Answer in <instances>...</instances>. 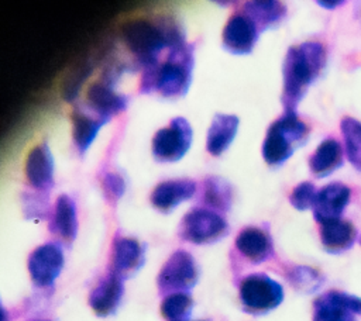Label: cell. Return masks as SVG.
Here are the masks:
<instances>
[{"instance_id":"cell-1","label":"cell","mask_w":361,"mask_h":321,"mask_svg":"<svg viewBox=\"0 0 361 321\" xmlns=\"http://www.w3.org/2000/svg\"><path fill=\"white\" fill-rule=\"evenodd\" d=\"M324 65L326 48L322 42L306 41L288 49L282 65V106L285 113H296L298 104L320 76Z\"/></svg>"},{"instance_id":"cell-2","label":"cell","mask_w":361,"mask_h":321,"mask_svg":"<svg viewBox=\"0 0 361 321\" xmlns=\"http://www.w3.org/2000/svg\"><path fill=\"white\" fill-rule=\"evenodd\" d=\"M121 39L144 69L159 63V54L165 48L186 44L180 27L171 18L128 20L121 27Z\"/></svg>"},{"instance_id":"cell-3","label":"cell","mask_w":361,"mask_h":321,"mask_svg":"<svg viewBox=\"0 0 361 321\" xmlns=\"http://www.w3.org/2000/svg\"><path fill=\"white\" fill-rule=\"evenodd\" d=\"M193 52L188 44L171 48L168 58L162 63L144 69L140 90L158 92L168 99L182 97L188 93L192 82Z\"/></svg>"},{"instance_id":"cell-4","label":"cell","mask_w":361,"mask_h":321,"mask_svg":"<svg viewBox=\"0 0 361 321\" xmlns=\"http://www.w3.org/2000/svg\"><path fill=\"white\" fill-rule=\"evenodd\" d=\"M309 137V127L296 113H285L275 120L262 144V158L269 166H281Z\"/></svg>"},{"instance_id":"cell-5","label":"cell","mask_w":361,"mask_h":321,"mask_svg":"<svg viewBox=\"0 0 361 321\" xmlns=\"http://www.w3.org/2000/svg\"><path fill=\"white\" fill-rule=\"evenodd\" d=\"M240 301L245 313L262 315L275 310L283 300L282 286L265 273H252L240 283Z\"/></svg>"},{"instance_id":"cell-6","label":"cell","mask_w":361,"mask_h":321,"mask_svg":"<svg viewBox=\"0 0 361 321\" xmlns=\"http://www.w3.org/2000/svg\"><path fill=\"white\" fill-rule=\"evenodd\" d=\"M228 234L227 221L210 208H193L180 221L179 235L195 245H207L223 239Z\"/></svg>"},{"instance_id":"cell-7","label":"cell","mask_w":361,"mask_h":321,"mask_svg":"<svg viewBox=\"0 0 361 321\" xmlns=\"http://www.w3.org/2000/svg\"><path fill=\"white\" fill-rule=\"evenodd\" d=\"M199 279V268L195 258L179 249L173 252L158 273L157 284L162 294L188 293Z\"/></svg>"},{"instance_id":"cell-8","label":"cell","mask_w":361,"mask_h":321,"mask_svg":"<svg viewBox=\"0 0 361 321\" xmlns=\"http://www.w3.org/2000/svg\"><path fill=\"white\" fill-rule=\"evenodd\" d=\"M193 131L183 117H175L169 125L157 131L152 138V155L158 162H176L192 145Z\"/></svg>"},{"instance_id":"cell-9","label":"cell","mask_w":361,"mask_h":321,"mask_svg":"<svg viewBox=\"0 0 361 321\" xmlns=\"http://www.w3.org/2000/svg\"><path fill=\"white\" fill-rule=\"evenodd\" d=\"M62 248L55 242H48L35 248L28 258V272L31 280L38 287H51L63 268Z\"/></svg>"},{"instance_id":"cell-10","label":"cell","mask_w":361,"mask_h":321,"mask_svg":"<svg viewBox=\"0 0 361 321\" xmlns=\"http://www.w3.org/2000/svg\"><path fill=\"white\" fill-rule=\"evenodd\" d=\"M258 35L257 24L244 13H237L230 17L223 30V46L230 54L247 55L254 49Z\"/></svg>"},{"instance_id":"cell-11","label":"cell","mask_w":361,"mask_h":321,"mask_svg":"<svg viewBox=\"0 0 361 321\" xmlns=\"http://www.w3.org/2000/svg\"><path fill=\"white\" fill-rule=\"evenodd\" d=\"M351 199V189L340 182H333L322 187L312 207L313 217L319 224L338 220L348 206Z\"/></svg>"},{"instance_id":"cell-12","label":"cell","mask_w":361,"mask_h":321,"mask_svg":"<svg viewBox=\"0 0 361 321\" xmlns=\"http://www.w3.org/2000/svg\"><path fill=\"white\" fill-rule=\"evenodd\" d=\"M145 262L144 246L134 238L118 237L113 242L111 272L120 279L135 275Z\"/></svg>"},{"instance_id":"cell-13","label":"cell","mask_w":361,"mask_h":321,"mask_svg":"<svg viewBox=\"0 0 361 321\" xmlns=\"http://www.w3.org/2000/svg\"><path fill=\"white\" fill-rule=\"evenodd\" d=\"M25 176L35 190L45 191L54 186V158L45 142L30 151L25 162Z\"/></svg>"},{"instance_id":"cell-14","label":"cell","mask_w":361,"mask_h":321,"mask_svg":"<svg viewBox=\"0 0 361 321\" xmlns=\"http://www.w3.org/2000/svg\"><path fill=\"white\" fill-rule=\"evenodd\" d=\"M124 286L123 279L109 273L93 289L89 296V306L99 317H109L114 314L123 300Z\"/></svg>"},{"instance_id":"cell-15","label":"cell","mask_w":361,"mask_h":321,"mask_svg":"<svg viewBox=\"0 0 361 321\" xmlns=\"http://www.w3.org/2000/svg\"><path fill=\"white\" fill-rule=\"evenodd\" d=\"M196 191V183L189 179L165 180L155 186L151 193L152 206L161 213H171L180 203L190 199Z\"/></svg>"},{"instance_id":"cell-16","label":"cell","mask_w":361,"mask_h":321,"mask_svg":"<svg viewBox=\"0 0 361 321\" xmlns=\"http://www.w3.org/2000/svg\"><path fill=\"white\" fill-rule=\"evenodd\" d=\"M86 101L94 115L110 120L127 108V97L114 92L109 84L96 82L86 92Z\"/></svg>"},{"instance_id":"cell-17","label":"cell","mask_w":361,"mask_h":321,"mask_svg":"<svg viewBox=\"0 0 361 321\" xmlns=\"http://www.w3.org/2000/svg\"><path fill=\"white\" fill-rule=\"evenodd\" d=\"M237 251L251 263H262L272 258L274 245L271 237L258 227H247L235 238Z\"/></svg>"},{"instance_id":"cell-18","label":"cell","mask_w":361,"mask_h":321,"mask_svg":"<svg viewBox=\"0 0 361 321\" xmlns=\"http://www.w3.org/2000/svg\"><path fill=\"white\" fill-rule=\"evenodd\" d=\"M313 321H357L348 304V293L329 290L313 301Z\"/></svg>"},{"instance_id":"cell-19","label":"cell","mask_w":361,"mask_h":321,"mask_svg":"<svg viewBox=\"0 0 361 321\" xmlns=\"http://www.w3.org/2000/svg\"><path fill=\"white\" fill-rule=\"evenodd\" d=\"M49 231L66 245L75 241L78 234L76 206L68 194H61L56 199L55 208L49 221Z\"/></svg>"},{"instance_id":"cell-20","label":"cell","mask_w":361,"mask_h":321,"mask_svg":"<svg viewBox=\"0 0 361 321\" xmlns=\"http://www.w3.org/2000/svg\"><path fill=\"white\" fill-rule=\"evenodd\" d=\"M357 239L355 227L347 220H331L320 224V242L329 253H341L353 248Z\"/></svg>"},{"instance_id":"cell-21","label":"cell","mask_w":361,"mask_h":321,"mask_svg":"<svg viewBox=\"0 0 361 321\" xmlns=\"http://www.w3.org/2000/svg\"><path fill=\"white\" fill-rule=\"evenodd\" d=\"M238 130V117L231 114H216L207 131L206 149L213 156L221 155L233 142Z\"/></svg>"},{"instance_id":"cell-22","label":"cell","mask_w":361,"mask_h":321,"mask_svg":"<svg viewBox=\"0 0 361 321\" xmlns=\"http://www.w3.org/2000/svg\"><path fill=\"white\" fill-rule=\"evenodd\" d=\"M343 162L344 156L341 144L336 138H327L320 142V145L310 156L309 168L316 177L322 179L343 166Z\"/></svg>"},{"instance_id":"cell-23","label":"cell","mask_w":361,"mask_h":321,"mask_svg":"<svg viewBox=\"0 0 361 321\" xmlns=\"http://www.w3.org/2000/svg\"><path fill=\"white\" fill-rule=\"evenodd\" d=\"M243 13L258 27L259 32L276 27L286 15V6L281 1H247Z\"/></svg>"},{"instance_id":"cell-24","label":"cell","mask_w":361,"mask_h":321,"mask_svg":"<svg viewBox=\"0 0 361 321\" xmlns=\"http://www.w3.org/2000/svg\"><path fill=\"white\" fill-rule=\"evenodd\" d=\"M109 120L97 117V115H90L86 111L76 108L72 113V124H73V142L80 153H85L87 148L92 145L94 141L99 130Z\"/></svg>"},{"instance_id":"cell-25","label":"cell","mask_w":361,"mask_h":321,"mask_svg":"<svg viewBox=\"0 0 361 321\" xmlns=\"http://www.w3.org/2000/svg\"><path fill=\"white\" fill-rule=\"evenodd\" d=\"M202 200L213 211H228L233 203L231 186L219 176H209L203 182Z\"/></svg>"},{"instance_id":"cell-26","label":"cell","mask_w":361,"mask_h":321,"mask_svg":"<svg viewBox=\"0 0 361 321\" xmlns=\"http://www.w3.org/2000/svg\"><path fill=\"white\" fill-rule=\"evenodd\" d=\"M340 131L344 139L347 159L354 169L361 172V121L354 117H343Z\"/></svg>"},{"instance_id":"cell-27","label":"cell","mask_w":361,"mask_h":321,"mask_svg":"<svg viewBox=\"0 0 361 321\" xmlns=\"http://www.w3.org/2000/svg\"><path fill=\"white\" fill-rule=\"evenodd\" d=\"M286 279L293 289L300 293H314L324 282L323 275L310 266H292L286 270Z\"/></svg>"},{"instance_id":"cell-28","label":"cell","mask_w":361,"mask_h":321,"mask_svg":"<svg viewBox=\"0 0 361 321\" xmlns=\"http://www.w3.org/2000/svg\"><path fill=\"white\" fill-rule=\"evenodd\" d=\"M193 308V300L188 293L168 294L161 303V314L168 321L188 320Z\"/></svg>"},{"instance_id":"cell-29","label":"cell","mask_w":361,"mask_h":321,"mask_svg":"<svg viewBox=\"0 0 361 321\" xmlns=\"http://www.w3.org/2000/svg\"><path fill=\"white\" fill-rule=\"evenodd\" d=\"M316 194H317V190L313 183L302 182L293 187V190L289 196V201L296 210L305 211V210L313 207Z\"/></svg>"},{"instance_id":"cell-30","label":"cell","mask_w":361,"mask_h":321,"mask_svg":"<svg viewBox=\"0 0 361 321\" xmlns=\"http://www.w3.org/2000/svg\"><path fill=\"white\" fill-rule=\"evenodd\" d=\"M102 190L104 199L110 204H116L126 191V183L124 179L114 172H109L102 179Z\"/></svg>"},{"instance_id":"cell-31","label":"cell","mask_w":361,"mask_h":321,"mask_svg":"<svg viewBox=\"0 0 361 321\" xmlns=\"http://www.w3.org/2000/svg\"><path fill=\"white\" fill-rule=\"evenodd\" d=\"M25 203V213H27V217H31V218H37V217H44V211L47 213V200L42 197V196H37V194H30L28 199L24 200Z\"/></svg>"},{"instance_id":"cell-32","label":"cell","mask_w":361,"mask_h":321,"mask_svg":"<svg viewBox=\"0 0 361 321\" xmlns=\"http://www.w3.org/2000/svg\"><path fill=\"white\" fill-rule=\"evenodd\" d=\"M317 4L319 6H322V7H324V8H327V10H333V8H336L337 6H341V4H344V1H341V0H322V1H317Z\"/></svg>"},{"instance_id":"cell-33","label":"cell","mask_w":361,"mask_h":321,"mask_svg":"<svg viewBox=\"0 0 361 321\" xmlns=\"http://www.w3.org/2000/svg\"><path fill=\"white\" fill-rule=\"evenodd\" d=\"M182 321H192V320H182ZM199 321H207V320H199Z\"/></svg>"},{"instance_id":"cell-34","label":"cell","mask_w":361,"mask_h":321,"mask_svg":"<svg viewBox=\"0 0 361 321\" xmlns=\"http://www.w3.org/2000/svg\"><path fill=\"white\" fill-rule=\"evenodd\" d=\"M41 321H48V320H41Z\"/></svg>"}]
</instances>
